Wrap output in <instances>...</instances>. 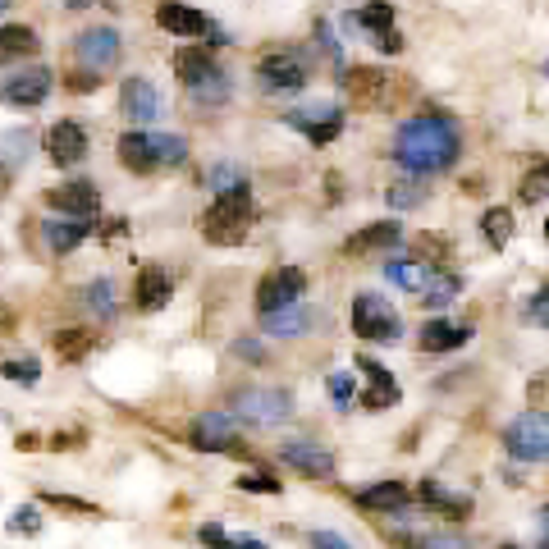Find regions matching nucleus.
Segmentation results:
<instances>
[{
    "label": "nucleus",
    "instance_id": "c756f323",
    "mask_svg": "<svg viewBox=\"0 0 549 549\" xmlns=\"http://www.w3.org/2000/svg\"><path fill=\"white\" fill-rule=\"evenodd\" d=\"M458 293H463V280H458L453 270H435L431 280H426V289L417 293V302L426 307V312H444V307H449Z\"/></svg>",
    "mask_w": 549,
    "mask_h": 549
},
{
    "label": "nucleus",
    "instance_id": "c9c22d12",
    "mask_svg": "<svg viewBox=\"0 0 549 549\" xmlns=\"http://www.w3.org/2000/svg\"><path fill=\"white\" fill-rule=\"evenodd\" d=\"M517 197H522L527 206L549 202V161H536L527 174H522V183H517Z\"/></svg>",
    "mask_w": 549,
    "mask_h": 549
},
{
    "label": "nucleus",
    "instance_id": "c03bdc74",
    "mask_svg": "<svg viewBox=\"0 0 549 549\" xmlns=\"http://www.w3.org/2000/svg\"><path fill=\"white\" fill-rule=\"evenodd\" d=\"M42 504L65 508L69 517H97V513H101L97 504H83V499H74V495H51V490H46V495H42Z\"/></svg>",
    "mask_w": 549,
    "mask_h": 549
},
{
    "label": "nucleus",
    "instance_id": "6e6d98bb",
    "mask_svg": "<svg viewBox=\"0 0 549 549\" xmlns=\"http://www.w3.org/2000/svg\"><path fill=\"white\" fill-rule=\"evenodd\" d=\"M69 87H74V92H97L101 74H92V69H78V78H69Z\"/></svg>",
    "mask_w": 549,
    "mask_h": 549
},
{
    "label": "nucleus",
    "instance_id": "4d7b16f0",
    "mask_svg": "<svg viewBox=\"0 0 549 549\" xmlns=\"http://www.w3.org/2000/svg\"><path fill=\"white\" fill-rule=\"evenodd\" d=\"M229 549H266V545H261V540H252V536H234V545H229Z\"/></svg>",
    "mask_w": 549,
    "mask_h": 549
},
{
    "label": "nucleus",
    "instance_id": "6ab92c4d",
    "mask_svg": "<svg viewBox=\"0 0 549 549\" xmlns=\"http://www.w3.org/2000/svg\"><path fill=\"white\" fill-rule=\"evenodd\" d=\"M87 129L78 124V119H60L51 133H46V156H51L60 170H74V165L87 161Z\"/></svg>",
    "mask_w": 549,
    "mask_h": 549
},
{
    "label": "nucleus",
    "instance_id": "1a4fd4ad",
    "mask_svg": "<svg viewBox=\"0 0 549 549\" xmlns=\"http://www.w3.org/2000/svg\"><path fill=\"white\" fill-rule=\"evenodd\" d=\"M312 78L307 60L298 51H266L257 60V87L270 92V97H284V92H302Z\"/></svg>",
    "mask_w": 549,
    "mask_h": 549
},
{
    "label": "nucleus",
    "instance_id": "412c9836",
    "mask_svg": "<svg viewBox=\"0 0 549 549\" xmlns=\"http://www.w3.org/2000/svg\"><path fill=\"white\" fill-rule=\"evenodd\" d=\"M174 298V275L165 266H138V275H133V307H138L142 316L161 312V307H170Z\"/></svg>",
    "mask_w": 549,
    "mask_h": 549
},
{
    "label": "nucleus",
    "instance_id": "58836bf2",
    "mask_svg": "<svg viewBox=\"0 0 549 549\" xmlns=\"http://www.w3.org/2000/svg\"><path fill=\"white\" fill-rule=\"evenodd\" d=\"M325 389H330V403H334L339 412H348V408L357 403V380L348 376V371H334V376L325 380Z\"/></svg>",
    "mask_w": 549,
    "mask_h": 549
},
{
    "label": "nucleus",
    "instance_id": "7c9ffc66",
    "mask_svg": "<svg viewBox=\"0 0 549 549\" xmlns=\"http://www.w3.org/2000/svg\"><path fill=\"white\" fill-rule=\"evenodd\" d=\"M435 275V266H426V261H385V280L389 284H399V289H408V293H421L426 289V280Z\"/></svg>",
    "mask_w": 549,
    "mask_h": 549
},
{
    "label": "nucleus",
    "instance_id": "6e6552de",
    "mask_svg": "<svg viewBox=\"0 0 549 549\" xmlns=\"http://www.w3.org/2000/svg\"><path fill=\"white\" fill-rule=\"evenodd\" d=\"M499 444H504V453L517 458V463H549V417L522 412V417H513L499 431Z\"/></svg>",
    "mask_w": 549,
    "mask_h": 549
},
{
    "label": "nucleus",
    "instance_id": "37998d69",
    "mask_svg": "<svg viewBox=\"0 0 549 549\" xmlns=\"http://www.w3.org/2000/svg\"><path fill=\"white\" fill-rule=\"evenodd\" d=\"M527 403H531V412L549 417V371H536V376L527 380Z\"/></svg>",
    "mask_w": 549,
    "mask_h": 549
},
{
    "label": "nucleus",
    "instance_id": "393cba45",
    "mask_svg": "<svg viewBox=\"0 0 549 549\" xmlns=\"http://www.w3.org/2000/svg\"><path fill=\"white\" fill-rule=\"evenodd\" d=\"M472 339V325H458V321H444V316H431V321L417 330V348L421 353H453V348H463Z\"/></svg>",
    "mask_w": 549,
    "mask_h": 549
},
{
    "label": "nucleus",
    "instance_id": "e433bc0d",
    "mask_svg": "<svg viewBox=\"0 0 549 549\" xmlns=\"http://www.w3.org/2000/svg\"><path fill=\"white\" fill-rule=\"evenodd\" d=\"M156 161H161V170H179L188 161V138L183 133H156Z\"/></svg>",
    "mask_w": 549,
    "mask_h": 549
},
{
    "label": "nucleus",
    "instance_id": "2eb2a0df",
    "mask_svg": "<svg viewBox=\"0 0 549 549\" xmlns=\"http://www.w3.org/2000/svg\"><path fill=\"white\" fill-rule=\"evenodd\" d=\"M399 243H403L399 220H371V225H362L357 234H348L344 243H339V252H344L348 261H366V257H385V252H394Z\"/></svg>",
    "mask_w": 549,
    "mask_h": 549
},
{
    "label": "nucleus",
    "instance_id": "9b49d317",
    "mask_svg": "<svg viewBox=\"0 0 549 549\" xmlns=\"http://www.w3.org/2000/svg\"><path fill=\"white\" fill-rule=\"evenodd\" d=\"M51 87H55V74L46 65H23L14 74H0V101L14 110H33L51 97Z\"/></svg>",
    "mask_w": 549,
    "mask_h": 549
},
{
    "label": "nucleus",
    "instance_id": "20e7f679",
    "mask_svg": "<svg viewBox=\"0 0 549 549\" xmlns=\"http://www.w3.org/2000/svg\"><path fill=\"white\" fill-rule=\"evenodd\" d=\"M229 417L243 421V426H257V431L284 426L293 417V394L275 385H243L229 394Z\"/></svg>",
    "mask_w": 549,
    "mask_h": 549
},
{
    "label": "nucleus",
    "instance_id": "aec40b11",
    "mask_svg": "<svg viewBox=\"0 0 549 549\" xmlns=\"http://www.w3.org/2000/svg\"><path fill=\"white\" fill-rule=\"evenodd\" d=\"M412 499H417V504H426L435 517H444V522H463V517H472V495H463V490H449V485L435 481V476H426V481L412 490Z\"/></svg>",
    "mask_w": 549,
    "mask_h": 549
},
{
    "label": "nucleus",
    "instance_id": "2f4dec72",
    "mask_svg": "<svg viewBox=\"0 0 549 549\" xmlns=\"http://www.w3.org/2000/svg\"><path fill=\"white\" fill-rule=\"evenodd\" d=\"M513 229L517 225H513V211H508V206H490V211L481 216V234L495 252H504L508 243H513Z\"/></svg>",
    "mask_w": 549,
    "mask_h": 549
},
{
    "label": "nucleus",
    "instance_id": "4468645a",
    "mask_svg": "<svg viewBox=\"0 0 549 549\" xmlns=\"http://www.w3.org/2000/svg\"><path fill=\"white\" fill-rule=\"evenodd\" d=\"M42 202L51 206V211H60V216H69V220H97L101 188L92 179H69V183H60V188H46Z\"/></svg>",
    "mask_w": 549,
    "mask_h": 549
},
{
    "label": "nucleus",
    "instance_id": "13d9d810",
    "mask_svg": "<svg viewBox=\"0 0 549 549\" xmlns=\"http://www.w3.org/2000/svg\"><path fill=\"white\" fill-rule=\"evenodd\" d=\"M325 183H330V202H339V174L330 170V174H325Z\"/></svg>",
    "mask_w": 549,
    "mask_h": 549
},
{
    "label": "nucleus",
    "instance_id": "de8ad7c7",
    "mask_svg": "<svg viewBox=\"0 0 549 549\" xmlns=\"http://www.w3.org/2000/svg\"><path fill=\"white\" fill-rule=\"evenodd\" d=\"M234 357H243V362H252V366H266L270 362V353L252 339V334H243V339H234Z\"/></svg>",
    "mask_w": 549,
    "mask_h": 549
},
{
    "label": "nucleus",
    "instance_id": "79ce46f5",
    "mask_svg": "<svg viewBox=\"0 0 549 549\" xmlns=\"http://www.w3.org/2000/svg\"><path fill=\"white\" fill-rule=\"evenodd\" d=\"M0 376L19 380V385H37V380H42V366H37V357H19V362H0Z\"/></svg>",
    "mask_w": 549,
    "mask_h": 549
},
{
    "label": "nucleus",
    "instance_id": "a211bd4d",
    "mask_svg": "<svg viewBox=\"0 0 549 549\" xmlns=\"http://www.w3.org/2000/svg\"><path fill=\"white\" fill-rule=\"evenodd\" d=\"M353 504L366 513H385V517H412V490L403 481H376L353 490Z\"/></svg>",
    "mask_w": 549,
    "mask_h": 549
},
{
    "label": "nucleus",
    "instance_id": "4c0bfd02",
    "mask_svg": "<svg viewBox=\"0 0 549 549\" xmlns=\"http://www.w3.org/2000/svg\"><path fill=\"white\" fill-rule=\"evenodd\" d=\"M412 252H417V261H426V266H440L453 252V243H449V234H417L412 238Z\"/></svg>",
    "mask_w": 549,
    "mask_h": 549
},
{
    "label": "nucleus",
    "instance_id": "cd10ccee",
    "mask_svg": "<svg viewBox=\"0 0 549 549\" xmlns=\"http://www.w3.org/2000/svg\"><path fill=\"white\" fill-rule=\"evenodd\" d=\"M312 330V312L307 307H284V312H270V316H261V334L266 339H298V334H307Z\"/></svg>",
    "mask_w": 549,
    "mask_h": 549
},
{
    "label": "nucleus",
    "instance_id": "8fccbe9b",
    "mask_svg": "<svg viewBox=\"0 0 549 549\" xmlns=\"http://www.w3.org/2000/svg\"><path fill=\"white\" fill-rule=\"evenodd\" d=\"M197 540H202V545H211V549H229V545H234V536H229L220 522H206V527L197 531Z\"/></svg>",
    "mask_w": 549,
    "mask_h": 549
},
{
    "label": "nucleus",
    "instance_id": "72a5a7b5",
    "mask_svg": "<svg viewBox=\"0 0 549 549\" xmlns=\"http://www.w3.org/2000/svg\"><path fill=\"white\" fill-rule=\"evenodd\" d=\"M431 197V188L417 179V174H408V179H399V183H389L385 188V202L394 206V211H412V206H421Z\"/></svg>",
    "mask_w": 549,
    "mask_h": 549
},
{
    "label": "nucleus",
    "instance_id": "a878e982",
    "mask_svg": "<svg viewBox=\"0 0 549 549\" xmlns=\"http://www.w3.org/2000/svg\"><path fill=\"white\" fill-rule=\"evenodd\" d=\"M344 33H371V37H380V33H389L394 28V5L389 0H366L362 10H353V14H344Z\"/></svg>",
    "mask_w": 549,
    "mask_h": 549
},
{
    "label": "nucleus",
    "instance_id": "ea45409f",
    "mask_svg": "<svg viewBox=\"0 0 549 549\" xmlns=\"http://www.w3.org/2000/svg\"><path fill=\"white\" fill-rule=\"evenodd\" d=\"M403 545L408 549H472L463 536H453V531H421V536H408Z\"/></svg>",
    "mask_w": 549,
    "mask_h": 549
},
{
    "label": "nucleus",
    "instance_id": "c85d7f7f",
    "mask_svg": "<svg viewBox=\"0 0 549 549\" xmlns=\"http://www.w3.org/2000/svg\"><path fill=\"white\" fill-rule=\"evenodd\" d=\"M92 229H97V220H46V248L55 257H69Z\"/></svg>",
    "mask_w": 549,
    "mask_h": 549
},
{
    "label": "nucleus",
    "instance_id": "f3484780",
    "mask_svg": "<svg viewBox=\"0 0 549 549\" xmlns=\"http://www.w3.org/2000/svg\"><path fill=\"white\" fill-rule=\"evenodd\" d=\"M193 449L202 453H238L243 440H238V421L229 412H202L193 421Z\"/></svg>",
    "mask_w": 549,
    "mask_h": 549
},
{
    "label": "nucleus",
    "instance_id": "603ef678",
    "mask_svg": "<svg viewBox=\"0 0 549 549\" xmlns=\"http://www.w3.org/2000/svg\"><path fill=\"white\" fill-rule=\"evenodd\" d=\"M527 316L536 325H545L549 330V289H540V293H531V302H527Z\"/></svg>",
    "mask_w": 549,
    "mask_h": 549
},
{
    "label": "nucleus",
    "instance_id": "09e8293b",
    "mask_svg": "<svg viewBox=\"0 0 549 549\" xmlns=\"http://www.w3.org/2000/svg\"><path fill=\"white\" fill-rule=\"evenodd\" d=\"M87 344H92V330H69V334H60V339H55V348H60L65 357H78Z\"/></svg>",
    "mask_w": 549,
    "mask_h": 549
},
{
    "label": "nucleus",
    "instance_id": "e2e57ef3",
    "mask_svg": "<svg viewBox=\"0 0 549 549\" xmlns=\"http://www.w3.org/2000/svg\"><path fill=\"white\" fill-rule=\"evenodd\" d=\"M545 238H549V220H545Z\"/></svg>",
    "mask_w": 549,
    "mask_h": 549
},
{
    "label": "nucleus",
    "instance_id": "f257e3e1",
    "mask_svg": "<svg viewBox=\"0 0 549 549\" xmlns=\"http://www.w3.org/2000/svg\"><path fill=\"white\" fill-rule=\"evenodd\" d=\"M389 156H394V165L417 174V179L444 174L463 156V129H458V119H453L449 110H421V115L399 124Z\"/></svg>",
    "mask_w": 549,
    "mask_h": 549
},
{
    "label": "nucleus",
    "instance_id": "39448f33",
    "mask_svg": "<svg viewBox=\"0 0 549 549\" xmlns=\"http://www.w3.org/2000/svg\"><path fill=\"white\" fill-rule=\"evenodd\" d=\"M348 325L362 344H399L403 339V316L385 293H357L348 307Z\"/></svg>",
    "mask_w": 549,
    "mask_h": 549
},
{
    "label": "nucleus",
    "instance_id": "b1692460",
    "mask_svg": "<svg viewBox=\"0 0 549 549\" xmlns=\"http://www.w3.org/2000/svg\"><path fill=\"white\" fill-rule=\"evenodd\" d=\"M115 156L119 165L129 174H156L161 170V161H156V133H142V129H129V133H119L115 142Z\"/></svg>",
    "mask_w": 549,
    "mask_h": 549
},
{
    "label": "nucleus",
    "instance_id": "5fc2aeb1",
    "mask_svg": "<svg viewBox=\"0 0 549 549\" xmlns=\"http://www.w3.org/2000/svg\"><path fill=\"white\" fill-rule=\"evenodd\" d=\"M371 42H376V51H380V55H399V51H403V33H399V28H389V33L371 37Z\"/></svg>",
    "mask_w": 549,
    "mask_h": 549
},
{
    "label": "nucleus",
    "instance_id": "ddd939ff",
    "mask_svg": "<svg viewBox=\"0 0 549 549\" xmlns=\"http://www.w3.org/2000/svg\"><path fill=\"white\" fill-rule=\"evenodd\" d=\"M275 453H280L284 467H293V472L307 476V481H330V476L339 472V458H334L321 440H284Z\"/></svg>",
    "mask_w": 549,
    "mask_h": 549
},
{
    "label": "nucleus",
    "instance_id": "473e14b6",
    "mask_svg": "<svg viewBox=\"0 0 549 549\" xmlns=\"http://www.w3.org/2000/svg\"><path fill=\"white\" fill-rule=\"evenodd\" d=\"M83 298H87V307H92V316H97V321H115V316H119V293H115V280H106V275L87 284V289H83Z\"/></svg>",
    "mask_w": 549,
    "mask_h": 549
},
{
    "label": "nucleus",
    "instance_id": "f704fd0d",
    "mask_svg": "<svg viewBox=\"0 0 549 549\" xmlns=\"http://www.w3.org/2000/svg\"><path fill=\"white\" fill-rule=\"evenodd\" d=\"M33 156V133H23V129H14V133H0V165L5 170H19L23 161Z\"/></svg>",
    "mask_w": 549,
    "mask_h": 549
},
{
    "label": "nucleus",
    "instance_id": "9d476101",
    "mask_svg": "<svg viewBox=\"0 0 549 549\" xmlns=\"http://www.w3.org/2000/svg\"><path fill=\"white\" fill-rule=\"evenodd\" d=\"M284 124H289L293 133H302L312 147H330V142L344 133V110L334 106V101H312V106L284 110Z\"/></svg>",
    "mask_w": 549,
    "mask_h": 549
},
{
    "label": "nucleus",
    "instance_id": "4be33fe9",
    "mask_svg": "<svg viewBox=\"0 0 549 549\" xmlns=\"http://www.w3.org/2000/svg\"><path fill=\"white\" fill-rule=\"evenodd\" d=\"M174 74H179V83L188 87V92H197V87L216 83V78L225 74V69L216 65V55H211V46L193 42V46H179V51H174Z\"/></svg>",
    "mask_w": 549,
    "mask_h": 549
},
{
    "label": "nucleus",
    "instance_id": "423d86ee",
    "mask_svg": "<svg viewBox=\"0 0 549 549\" xmlns=\"http://www.w3.org/2000/svg\"><path fill=\"white\" fill-rule=\"evenodd\" d=\"M156 23H161L170 37H197L202 46H229V33L220 28L211 14H202V10H193V5H183V0H161L156 5Z\"/></svg>",
    "mask_w": 549,
    "mask_h": 549
},
{
    "label": "nucleus",
    "instance_id": "49530a36",
    "mask_svg": "<svg viewBox=\"0 0 549 549\" xmlns=\"http://www.w3.org/2000/svg\"><path fill=\"white\" fill-rule=\"evenodd\" d=\"M10 531H14V536H37V531H42V513H37L33 504L14 508V517H10Z\"/></svg>",
    "mask_w": 549,
    "mask_h": 549
},
{
    "label": "nucleus",
    "instance_id": "a19ab883",
    "mask_svg": "<svg viewBox=\"0 0 549 549\" xmlns=\"http://www.w3.org/2000/svg\"><path fill=\"white\" fill-rule=\"evenodd\" d=\"M202 179H206V188H216V193H229V188H238V183H248V179H243V170H238V165H229V161L225 165H211Z\"/></svg>",
    "mask_w": 549,
    "mask_h": 549
},
{
    "label": "nucleus",
    "instance_id": "864d4df0",
    "mask_svg": "<svg viewBox=\"0 0 549 549\" xmlns=\"http://www.w3.org/2000/svg\"><path fill=\"white\" fill-rule=\"evenodd\" d=\"M307 545H312V549H353L344 536H334V531H312V536H307Z\"/></svg>",
    "mask_w": 549,
    "mask_h": 549
},
{
    "label": "nucleus",
    "instance_id": "dca6fc26",
    "mask_svg": "<svg viewBox=\"0 0 549 549\" xmlns=\"http://www.w3.org/2000/svg\"><path fill=\"white\" fill-rule=\"evenodd\" d=\"M161 92H156V83L142 74L124 78V87H119V115L129 119L133 129H142V124H151V119H161Z\"/></svg>",
    "mask_w": 549,
    "mask_h": 549
},
{
    "label": "nucleus",
    "instance_id": "bb28decb",
    "mask_svg": "<svg viewBox=\"0 0 549 549\" xmlns=\"http://www.w3.org/2000/svg\"><path fill=\"white\" fill-rule=\"evenodd\" d=\"M42 51V37L33 28H23V23H5L0 28V65H19L28 55Z\"/></svg>",
    "mask_w": 549,
    "mask_h": 549
},
{
    "label": "nucleus",
    "instance_id": "f03ea898",
    "mask_svg": "<svg viewBox=\"0 0 549 549\" xmlns=\"http://www.w3.org/2000/svg\"><path fill=\"white\" fill-rule=\"evenodd\" d=\"M252 225H257V202H252V188L248 183H238L229 193H216V202L202 211L197 229L211 248H238V243H248Z\"/></svg>",
    "mask_w": 549,
    "mask_h": 549
},
{
    "label": "nucleus",
    "instance_id": "7ed1b4c3",
    "mask_svg": "<svg viewBox=\"0 0 549 549\" xmlns=\"http://www.w3.org/2000/svg\"><path fill=\"white\" fill-rule=\"evenodd\" d=\"M339 87H344L348 106L366 110V115H376V110H394L403 97H408L403 74H394V69H376V65L344 69V74H339Z\"/></svg>",
    "mask_w": 549,
    "mask_h": 549
},
{
    "label": "nucleus",
    "instance_id": "f8f14e48",
    "mask_svg": "<svg viewBox=\"0 0 549 549\" xmlns=\"http://www.w3.org/2000/svg\"><path fill=\"white\" fill-rule=\"evenodd\" d=\"M74 55L78 65L92 69V74H110L119 65V55H124V37L110 28V23H97V28H83L74 37Z\"/></svg>",
    "mask_w": 549,
    "mask_h": 549
},
{
    "label": "nucleus",
    "instance_id": "a18cd8bd",
    "mask_svg": "<svg viewBox=\"0 0 549 549\" xmlns=\"http://www.w3.org/2000/svg\"><path fill=\"white\" fill-rule=\"evenodd\" d=\"M238 490H248V495H280L284 485L270 472H248V476H238Z\"/></svg>",
    "mask_w": 549,
    "mask_h": 549
},
{
    "label": "nucleus",
    "instance_id": "052dcab7",
    "mask_svg": "<svg viewBox=\"0 0 549 549\" xmlns=\"http://www.w3.org/2000/svg\"><path fill=\"white\" fill-rule=\"evenodd\" d=\"M10 5H14V0H0V14H5V10H10Z\"/></svg>",
    "mask_w": 549,
    "mask_h": 549
},
{
    "label": "nucleus",
    "instance_id": "680f3d73",
    "mask_svg": "<svg viewBox=\"0 0 549 549\" xmlns=\"http://www.w3.org/2000/svg\"><path fill=\"white\" fill-rule=\"evenodd\" d=\"M545 78H549V60H545Z\"/></svg>",
    "mask_w": 549,
    "mask_h": 549
},
{
    "label": "nucleus",
    "instance_id": "5701e85b",
    "mask_svg": "<svg viewBox=\"0 0 549 549\" xmlns=\"http://www.w3.org/2000/svg\"><path fill=\"white\" fill-rule=\"evenodd\" d=\"M353 366H362V376H366V394H357L366 412H385V408H394V403H403L399 380L389 376V371L376 362V357H357Z\"/></svg>",
    "mask_w": 549,
    "mask_h": 549
},
{
    "label": "nucleus",
    "instance_id": "0eeeda50",
    "mask_svg": "<svg viewBox=\"0 0 549 549\" xmlns=\"http://www.w3.org/2000/svg\"><path fill=\"white\" fill-rule=\"evenodd\" d=\"M302 293H312V275L302 266H275L261 275L257 284V316H270V312H284V307H298Z\"/></svg>",
    "mask_w": 549,
    "mask_h": 549
},
{
    "label": "nucleus",
    "instance_id": "3c124183",
    "mask_svg": "<svg viewBox=\"0 0 549 549\" xmlns=\"http://www.w3.org/2000/svg\"><path fill=\"white\" fill-rule=\"evenodd\" d=\"M316 46H321V51H325V55H330L334 65H339V60H344V55H339V37H334V33H330V23H325V19H321V23H316Z\"/></svg>",
    "mask_w": 549,
    "mask_h": 549
},
{
    "label": "nucleus",
    "instance_id": "bf43d9fd",
    "mask_svg": "<svg viewBox=\"0 0 549 549\" xmlns=\"http://www.w3.org/2000/svg\"><path fill=\"white\" fill-rule=\"evenodd\" d=\"M83 5H92V0H69V10H83Z\"/></svg>",
    "mask_w": 549,
    "mask_h": 549
}]
</instances>
